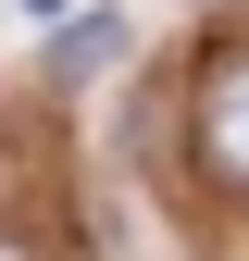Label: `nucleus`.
I'll use <instances>...</instances> for the list:
<instances>
[{"label":"nucleus","mask_w":249,"mask_h":261,"mask_svg":"<svg viewBox=\"0 0 249 261\" xmlns=\"http://www.w3.org/2000/svg\"><path fill=\"white\" fill-rule=\"evenodd\" d=\"M200 162L212 187H249V38L200 62Z\"/></svg>","instance_id":"nucleus-1"},{"label":"nucleus","mask_w":249,"mask_h":261,"mask_svg":"<svg viewBox=\"0 0 249 261\" xmlns=\"http://www.w3.org/2000/svg\"><path fill=\"white\" fill-rule=\"evenodd\" d=\"M0 261H38V249H25V237H0Z\"/></svg>","instance_id":"nucleus-3"},{"label":"nucleus","mask_w":249,"mask_h":261,"mask_svg":"<svg viewBox=\"0 0 249 261\" xmlns=\"http://www.w3.org/2000/svg\"><path fill=\"white\" fill-rule=\"evenodd\" d=\"M112 50H124V13H62V38H50V75H62V87H87Z\"/></svg>","instance_id":"nucleus-2"}]
</instances>
